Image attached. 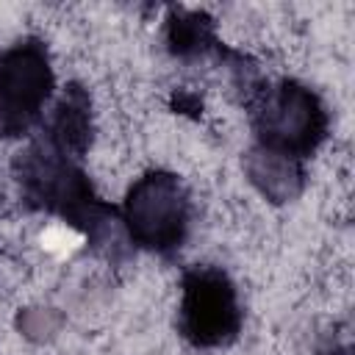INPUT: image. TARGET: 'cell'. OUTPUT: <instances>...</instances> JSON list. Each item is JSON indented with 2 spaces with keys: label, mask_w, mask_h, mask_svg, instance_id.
Instances as JSON below:
<instances>
[{
  "label": "cell",
  "mask_w": 355,
  "mask_h": 355,
  "mask_svg": "<svg viewBox=\"0 0 355 355\" xmlns=\"http://www.w3.org/2000/svg\"><path fill=\"white\" fill-rule=\"evenodd\" d=\"M166 44H169V53L178 58L205 55L219 44L216 25L205 11L172 8L166 17Z\"/></svg>",
  "instance_id": "cell-8"
},
{
  "label": "cell",
  "mask_w": 355,
  "mask_h": 355,
  "mask_svg": "<svg viewBox=\"0 0 355 355\" xmlns=\"http://www.w3.org/2000/svg\"><path fill=\"white\" fill-rule=\"evenodd\" d=\"M14 172L28 205L50 211L80 227L94 244L108 230V222L114 225L116 208L94 194L80 161L55 150L50 141L39 139L25 153H19Z\"/></svg>",
  "instance_id": "cell-1"
},
{
  "label": "cell",
  "mask_w": 355,
  "mask_h": 355,
  "mask_svg": "<svg viewBox=\"0 0 355 355\" xmlns=\"http://www.w3.org/2000/svg\"><path fill=\"white\" fill-rule=\"evenodd\" d=\"M42 139L78 161L86 155L92 144V100L78 83H69L61 100L55 103V111Z\"/></svg>",
  "instance_id": "cell-6"
},
{
  "label": "cell",
  "mask_w": 355,
  "mask_h": 355,
  "mask_svg": "<svg viewBox=\"0 0 355 355\" xmlns=\"http://www.w3.org/2000/svg\"><path fill=\"white\" fill-rule=\"evenodd\" d=\"M55 86L44 42L28 36L0 53V136L28 133Z\"/></svg>",
  "instance_id": "cell-5"
},
{
  "label": "cell",
  "mask_w": 355,
  "mask_h": 355,
  "mask_svg": "<svg viewBox=\"0 0 355 355\" xmlns=\"http://www.w3.org/2000/svg\"><path fill=\"white\" fill-rule=\"evenodd\" d=\"M324 355H349V347H338V349H330Z\"/></svg>",
  "instance_id": "cell-9"
},
{
  "label": "cell",
  "mask_w": 355,
  "mask_h": 355,
  "mask_svg": "<svg viewBox=\"0 0 355 355\" xmlns=\"http://www.w3.org/2000/svg\"><path fill=\"white\" fill-rule=\"evenodd\" d=\"M247 175L255 189L272 202H286L302 189V164L261 147H252V153L247 155Z\"/></svg>",
  "instance_id": "cell-7"
},
{
  "label": "cell",
  "mask_w": 355,
  "mask_h": 355,
  "mask_svg": "<svg viewBox=\"0 0 355 355\" xmlns=\"http://www.w3.org/2000/svg\"><path fill=\"white\" fill-rule=\"evenodd\" d=\"M119 216L136 247L172 255L189 236V191L172 172H147L128 189Z\"/></svg>",
  "instance_id": "cell-3"
},
{
  "label": "cell",
  "mask_w": 355,
  "mask_h": 355,
  "mask_svg": "<svg viewBox=\"0 0 355 355\" xmlns=\"http://www.w3.org/2000/svg\"><path fill=\"white\" fill-rule=\"evenodd\" d=\"M178 327L189 344L202 349L236 341L241 330L239 291L219 266H191L183 272Z\"/></svg>",
  "instance_id": "cell-4"
},
{
  "label": "cell",
  "mask_w": 355,
  "mask_h": 355,
  "mask_svg": "<svg viewBox=\"0 0 355 355\" xmlns=\"http://www.w3.org/2000/svg\"><path fill=\"white\" fill-rule=\"evenodd\" d=\"M255 147L291 161H305L327 139V108L316 92L297 80L255 89L250 97Z\"/></svg>",
  "instance_id": "cell-2"
}]
</instances>
